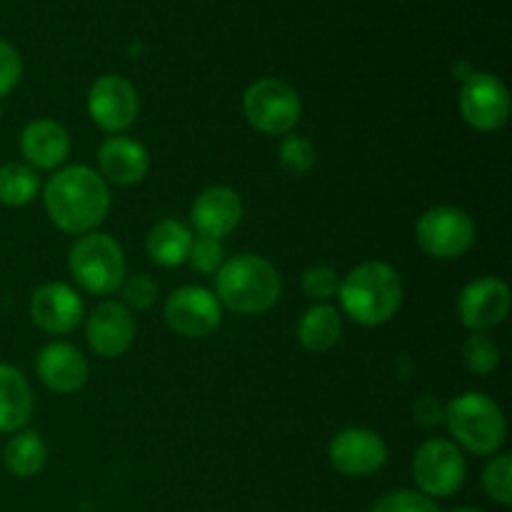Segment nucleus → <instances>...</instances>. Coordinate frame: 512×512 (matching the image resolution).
<instances>
[{
  "label": "nucleus",
  "instance_id": "f257e3e1",
  "mask_svg": "<svg viewBox=\"0 0 512 512\" xmlns=\"http://www.w3.org/2000/svg\"><path fill=\"white\" fill-rule=\"evenodd\" d=\"M43 203L50 223L63 233L88 235L108 218L110 190L93 168L70 165L48 180Z\"/></svg>",
  "mask_w": 512,
  "mask_h": 512
},
{
  "label": "nucleus",
  "instance_id": "f03ea898",
  "mask_svg": "<svg viewBox=\"0 0 512 512\" xmlns=\"http://www.w3.org/2000/svg\"><path fill=\"white\" fill-rule=\"evenodd\" d=\"M340 303L348 318L365 328L390 323L403 305V280L388 263H360L340 280Z\"/></svg>",
  "mask_w": 512,
  "mask_h": 512
},
{
  "label": "nucleus",
  "instance_id": "7ed1b4c3",
  "mask_svg": "<svg viewBox=\"0 0 512 512\" xmlns=\"http://www.w3.org/2000/svg\"><path fill=\"white\" fill-rule=\"evenodd\" d=\"M278 270L260 255H235L225 260L215 278V298L238 315H263L278 303Z\"/></svg>",
  "mask_w": 512,
  "mask_h": 512
},
{
  "label": "nucleus",
  "instance_id": "20e7f679",
  "mask_svg": "<svg viewBox=\"0 0 512 512\" xmlns=\"http://www.w3.org/2000/svg\"><path fill=\"white\" fill-rule=\"evenodd\" d=\"M445 423L453 438L473 455H495L508 435L503 410L483 393H465L455 398L445 408Z\"/></svg>",
  "mask_w": 512,
  "mask_h": 512
},
{
  "label": "nucleus",
  "instance_id": "39448f33",
  "mask_svg": "<svg viewBox=\"0 0 512 512\" xmlns=\"http://www.w3.org/2000/svg\"><path fill=\"white\" fill-rule=\"evenodd\" d=\"M68 268L85 293L113 295L125 280L123 248L105 233L80 235L70 248Z\"/></svg>",
  "mask_w": 512,
  "mask_h": 512
},
{
  "label": "nucleus",
  "instance_id": "423d86ee",
  "mask_svg": "<svg viewBox=\"0 0 512 512\" xmlns=\"http://www.w3.org/2000/svg\"><path fill=\"white\" fill-rule=\"evenodd\" d=\"M243 113L265 135H288L298 125L303 105L293 85L280 78H263L243 95Z\"/></svg>",
  "mask_w": 512,
  "mask_h": 512
},
{
  "label": "nucleus",
  "instance_id": "0eeeda50",
  "mask_svg": "<svg viewBox=\"0 0 512 512\" xmlns=\"http://www.w3.org/2000/svg\"><path fill=\"white\" fill-rule=\"evenodd\" d=\"M463 450L455 443L443 438H433L420 445L413 458V478L420 493L428 498H450L458 493L465 483Z\"/></svg>",
  "mask_w": 512,
  "mask_h": 512
},
{
  "label": "nucleus",
  "instance_id": "6e6552de",
  "mask_svg": "<svg viewBox=\"0 0 512 512\" xmlns=\"http://www.w3.org/2000/svg\"><path fill=\"white\" fill-rule=\"evenodd\" d=\"M418 245L438 260H455L475 245V223L453 205H438L418 220Z\"/></svg>",
  "mask_w": 512,
  "mask_h": 512
},
{
  "label": "nucleus",
  "instance_id": "1a4fd4ad",
  "mask_svg": "<svg viewBox=\"0 0 512 512\" xmlns=\"http://www.w3.org/2000/svg\"><path fill=\"white\" fill-rule=\"evenodd\" d=\"M460 113L475 130L493 133L510 118V93L498 75L475 73L460 88Z\"/></svg>",
  "mask_w": 512,
  "mask_h": 512
},
{
  "label": "nucleus",
  "instance_id": "9d476101",
  "mask_svg": "<svg viewBox=\"0 0 512 512\" xmlns=\"http://www.w3.org/2000/svg\"><path fill=\"white\" fill-rule=\"evenodd\" d=\"M223 318V305L210 290L185 285L175 290L165 303V323L180 338H205L213 333Z\"/></svg>",
  "mask_w": 512,
  "mask_h": 512
},
{
  "label": "nucleus",
  "instance_id": "9b49d317",
  "mask_svg": "<svg viewBox=\"0 0 512 512\" xmlns=\"http://www.w3.org/2000/svg\"><path fill=\"white\" fill-rule=\"evenodd\" d=\"M138 93L133 83L120 75H103L88 93V113L105 133H123L138 118Z\"/></svg>",
  "mask_w": 512,
  "mask_h": 512
},
{
  "label": "nucleus",
  "instance_id": "f8f14e48",
  "mask_svg": "<svg viewBox=\"0 0 512 512\" xmlns=\"http://www.w3.org/2000/svg\"><path fill=\"white\" fill-rule=\"evenodd\" d=\"M328 455L340 475L365 478V475H373L383 468L385 460H388V445L373 430L348 428L335 435Z\"/></svg>",
  "mask_w": 512,
  "mask_h": 512
},
{
  "label": "nucleus",
  "instance_id": "ddd939ff",
  "mask_svg": "<svg viewBox=\"0 0 512 512\" xmlns=\"http://www.w3.org/2000/svg\"><path fill=\"white\" fill-rule=\"evenodd\" d=\"M510 313V288L498 278H478L465 285L458 300V315L465 328L485 333L503 323Z\"/></svg>",
  "mask_w": 512,
  "mask_h": 512
},
{
  "label": "nucleus",
  "instance_id": "4468645a",
  "mask_svg": "<svg viewBox=\"0 0 512 512\" xmlns=\"http://www.w3.org/2000/svg\"><path fill=\"white\" fill-rule=\"evenodd\" d=\"M85 338L100 358H118L133 345L135 320L118 300H103L85 320Z\"/></svg>",
  "mask_w": 512,
  "mask_h": 512
},
{
  "label": "nucleus",
  "instance_id": "2eb2a0df",
  "mask_svg": "<svg viewBox=\"0 0 512 512\" xmlns=\"http://www.w3.org/2000/svg\"><path fill=\"white\" fill-rule=\"evenodd\" d=\"M83 313V300L65 283L40 285L30 300V318L48 335L73 333L83 320Z\"/></svg>",
  "mask_w": 512,
  "mask_h": 512
},
{
  "label": "nucleus",
  "instance_id": "dca6fc26",
  "mask_svg": "<svg viewBox=\"0 0 512 512\" xmlns=\"http://www.w3.org/2000/svg\"><path fill=\"white\" fill-rule=\"evenodd\" d=\"M35 373L40 383L58 395L78 393L88 383V360L78 348L68 343L45 345L35 360Z\"/></svg>",
  "mask_w": 512,
  "mask_h": 512
},
{
  "label": "nucleus",
  "instance_id": "f3484780",
  "mask_svg": "<svg viewBox=\"0 0 512 512\" xmlns=\"http://www.w3.org/2000/svg\"><path fill=\"white\" fill-rule=\"evenodd\" d=\"M190 218H193L198 235L220 240L240 225L243 203H240V195L235 190L225 188V185H215V188L203 190L195 198L193 208H190Z\"/></svg>",
  "mask_w": 512,
  "mask_h": 512
},
{
  "label": "nucleus",
  "instance_id": "a211bd4d",
  "mask_svg": "<svg viewBox=\"0 0 512 512\" xmlns=\"http://www.w3.org/2000/svg\"><path fill=\"white\" fill-rule=\"evenodd\" d=\"M20 153L28 160L30 168H60L70 155L68 130L48 118L33 120L25 125L23 135H20Z\"/></svg>",
  "mask_w": 512,
  "mask_h": 512
},
{
  "label": "nucleus",
  "instance_id": "6ab92c4d",
  "mask_svg": "<svg viewBox=\"0 0 512 512\" xmlns=\"http://www.w3.org/2000/svg\"><path fill=\"white\" fill-rule=\"evenodd\" d=\"M100 178L113 185H135L148 175V153L138 140L128 135H113L100 145Z\"/></svg>",
  "mask_w": 512,
  "mask_h": 512
},
{
  "label": "nucleus",
  "instance_id": "aec40b11",
  "mask_svg": "<svg viewBox=\"0 0 512 512\" xmlns=\"http://www.w3.org/2000/svg\"><path fill=\"white\" fill-rule=\"evenodd\" d=\"M33 415V393L18 368L0 363V433H18Z\"/></svg>",
  "mask_w": 512,
  "mask_h": 512
},
{
  "label": "nucleus",
  "instance_id": "412c9836",
  "mask_svg": "<svg viewBox=\"0 0 512 512\" xmlns=\"http://www.w3.org/2000/svg\"><path fill=\"white\" fill-rule=\"evenodd\" d=\"M190 245H193V233L185 223L173 218H165L153 225L145 240V250L148 258L160 268H178V265L188 263Z\"/></svg>",
  "mask_w": 512,
  "mask_h": 512
},
{
  "label": "nucleus",
  "instance_id": "4be33fe9",
  "mask_svg": "<svg viewBox=\"0 0 512 512\" xmlns=\"http://www.w3.org/2000/svg\"><path fill=\"white\" fill-rule=\"evenodd\" d=\"M340 333H343V320H340L338 310L328 303L305 310L298 323V340L310 353L330 350L340 340Z\"/></svg>",
  "mask_w": 512,
  "mask_h": 512
},
{
  "label": "nucleus",
  "instance_id": "5701e85b",
  "mask_svg": "<svg viewBox=\"0 0 512 512\" xmlns=\"http://www.w3.org/2000/svg\"><path fill=\"white\" fill-rule=\"evenodd\" d=\"M5 468L15 475V478H33L45 468L48 460V448H45L43 438L33 430H23V433H13V438L5 443L3 450Z\"/></svg>",
  "mask_w": 512,
  "mask_h": 512
},
{
  "label": "nucleus",
  "instance_id": "b1692460",
  "mask_svg": "<svg viewBox=\"0 0 512 512\" xmlns=\"http://www.w3.org/2000/svg\"><path fill=\"white\" fill-rule=\"evenodd\" d=\"M40 180L30 165L5 163L0 165V203L8 208H23L38 195Z\"/></svg>",
  "mask_w": 512,
  "mask_h": 512
},
{
  "label": "nucleus",
  "instance_id": "393cba45",
  "mask_svg": "<svg viewBox=\"0 0 512 512\" xmlns=\"http://www.w3.org/2000/svg\"><path fill=\"white\" fill-rule=\"evenodd\" d=\"M463 363L470 373L490 375L500 365V348L488 333H473L463 345Z\"/></svg>",
  "mask_w": 512,
  "mask_h": 512
},
{
  "label": "nucleus",
  "instance_id": "a878e982",
  "mask_svg": "<svg viewBox=\"0 0 512 512\" xmlns=\"http://www.w3.org/2000/svg\"><path fill=\"white\" fill-rule=\"evenodd\" d=\"M483 488L488 498L495 503L510 505L512 503V458L510 455H498L488 463L483 473Z\"/></svg>",
  "mask_w": 512,
  "mask_h": 512
},
{
  "label": "nucleus",
  "instance_id": "bb28decb",
  "mask_svg": "<svg viewBox=\"0 0 512 512\" xmlns=\"http://www.w3.org/2000/svg\"><path fill=\"white\" fill-rule=\"evenodd\" d=\"M280 163L290 175H305L315 165V148L303 135H288L280 145Z\"/></svg>",
  "mask_w": 512,
  "mask_h": 512
},
{
  "label": "nucleus",
  "instance_id": "cd10ccee",
  "mask_svg": "<svg viewBox=\"0 0 512 512\" xmlns=\"http://www.w3.org/2000/svg\"><path fill=\"white\" fill-rule=\"evenodd\" d=\"M370 512H440V508L428 495L413 493V490H395V493L380 498Z\"/></svg>",
  "mask_w": 512,
  "mask_h": 512
},
{
  "label": "nucleus",
  "instance_id": "c85d7f7f",
  "mask_svg": "<svg viewBox=\"0 0 512 512\" xmlns=\"http://www.w3.org/2000/svg\"><path fill=\"white\" fill-rule=\"evenodd\" d=\"M188 263L193 265V270L203 275H213L223 268L225 263V253H223V245L220 240L213 238H195L193 245H190V253H188Z\"/></svg>",
  "mask_w": 512,
  "mask_h": 512
},
{
  "label": "nucleus",
  "instance_id": "c756f323",
  "mask_svg": "<svg viewBox=\"0 0 512 512\" xmlns=\"http://www.w3.org/2000/svg\"><path fill=\"white\" fill-rule=\"evenodd\" d=\"M303 290L308 298L325 303V300L338 295L340 290L338 273H335V268H328V265H315V268H308L303 273Z\"/></svg>",
  "mask_w": 512,
  "mask_h": 512
},
{
  "label": "nucleus",
  "instance_id": "7c9ffc66",
  "mask_svg": "<svg viewBox=\"0 0 512 512\" xmlns=\"http://www.w3.org/2000/svg\"><path fill=\"white\" fill-rule=\"evenodd\" d=\"M118 290L123 293V305L128 310H148L150 305L155 303V298H158V285H155L148 275L125 278Z\"/></svg>",
  "mask_w": 512,
  "mask_h": 512
},
{
  "label": "nucleus",
  "instance_id": "2f4dec72",
  "mask_svg": "<svg viewBox=\"0 0 512 512\" xmlns=\"http://www.w3.org/2000/svg\"><path fill=\"white\" fill-rule=\"evenodd\" d=\"M20 73H23V63H20L18 50L8 40L0 38V98H5L18 85Z\"/></svg>",
  "mask_w": 512,
  "mask_h": 512
},
{
  "label": "nucleus",
  "instance_id": "473e14b6",
  "mask_svg": "<svg viewBox=\"0 0 512 512\" xmlns=\"http://www.w3.org/2000/svg\"><path fill=\"white\" fill-rule=\"evenodd\" d=\"M413 413L420 425H440L445 420V408L433 398H423L420 403H415Z\"/></svg>",
  "mask_w": 512,
  "mask_h": 512
},
{
  "label": "nucleus",
  "instance_id": "72a5a7b5",
  "mask_svg": "<svg viewBox=\"0 0 512 512\" xmlns=\"http://www.w3.org/2000/svg\"><path fill=\"white\" fill-rule=\"evenodd\" d=\"M450 512H483L480 508H470V505H463V508H455V510H450Z\"/></svg>",
  "mask_w": 512,
  "mask_h": 512
},
{
  "label": "nucleus",
  "instance_id": "f704fd0d",
  "mask_svg": "<svg viewBox=\"0 0 512 512\" xmlns=\"http://www.w3.org/2000/svg\"><path fill=\"white\" fill-rule=\"evenodd\" d=\"M0 115H3V110H0Z\"/></svg>",
  "mask_w": 512,
  "mask_h": 512
}]
</instances>
